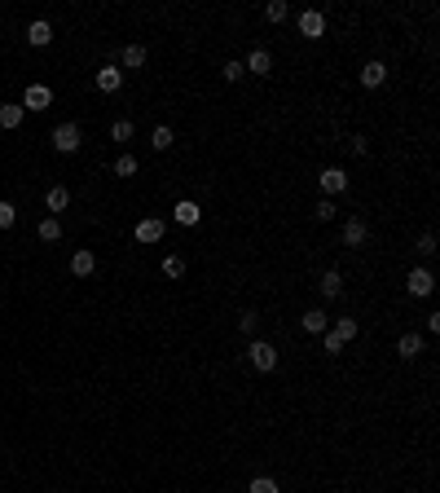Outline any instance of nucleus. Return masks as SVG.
<instances>
[{"mask_svg": "<svg viewBox=\"0 0 440 493\" xmlns=\"http://www.w3.org/2000/svg\"><path fill=\"white\" fill-rule=\"evenodd\" d=\"M247 361H251L260 374H269V370H278V348H273L269 339H251L247 343Z\"/></svg>", "mask_w": 440, "mask_h": 493, "instance_id": "nucleus-1", "label": "nucleus"}, {"mask_svg": "<svg viewBox=\"0 0 440 493\" xmlns=\"http://www.w3.org/2000/svg\"><path fill=\"white\" fill-rule=\"evenodd\" d=\"M48 141H53V150H58V155H75V150H79V141H84V133H79V124H58Z\"/></svg>", "mask_w": 440, "mask_h": 493, "instance_id": "nucleus-2", "label": "nucleus"}, {"mask_svg": "<svg viewBox=\"0 0 440 493\" xmlns=\"http://www.w3.org/2000/svg\"><path fill=\"white\" fill-rule=\"evenodd\" d=\"M22 110H48V106H53V88H48V84H27V97H22V102H18Z\"/></svg>", "mask_w": 440, "mask_h": 493, "instance_id": "nucleus-3", "label": "nucleus"}, {"mask_svg": "<svg viewBox=\"0 0 440 493\" xmlns=\"http://www.w3.org/2000/svg\"><path fill=\"white\" fill-rule=\"evenodd\" d=\"M295 22H300V36H308V40H321L326 36V13L321 9H304Z\"/></svg>", "mask_w": 440, "mask_h": 493, "instance_id": "nucleus-4", "label": "nucleus"}, {"mask_svg": "<svg viewBox=\"0 0 440 493\" xmlns=\"http://www.w3.org/2000/svg\"><path fill=\"white\" fill-rule=\"evenodd\" d=\"M432 287H436V277H432V269H427V265L410 269V277H405V291L418 295V300H422V295H432Z\"/></svg>", "mask_w": 440, "mask_h": 493, "instance_id": "nucleus-5", "label": "nucleus"}, {"mask_svg": "<svg viewBox=\"0 0 440 493\" xmlns=\"http://www.w3.org/2000/svg\"><path fill=\"white\" fill-rule=\"evenodd\" d=\"M317 185H321L326 199H335V194H344V190H348V172H344V168H326V172L317 176Z\"/></svg>", "mask_w": 440, "mask_h": 493, "instance_id": "nucleus-6", "label": "nucleus"}, {"mask_svg": "<svg viewBox=\"0 0 440 493\" xmlns=\"http://www.w3.org/2000/svg\"><path fill=\"white\" fill-rule=\"evenodd\" d=\"M422 353H427V339H422V335L405 331V335L396 339V357H401V361H414V357H422Z\"/></svg>", "mask_w": 440, "mask_h": 493, "instance_id": "nucleus-7", "label": "nucleus"}, {"mask_svg": "<svg viewBox=\"0 0 440 493\" xmlns=\"http://www.w3.org/2000/svg\"><path fill=\"white\" fill-rule=\"evenodd\" d=\"M133 238H137V242H145V246H154V242H163V221H159V216H145V221H137V229H133Z\"/></svg>", "mask_w": 440, "mask_h": 493, "instance_id": "nucleus-8", "label": "nucleus"}, {"mask_svg": "<svg viewBox=\"0 0 440 493\" xmlns=\"http://www.w3.org/2000/svg\"><path fill=\"white\" fill-rule=\"evenodd\" d=\"M242 71L247 75H273V53L269 48H251L247 62H242Z\"/></svg>", "mask_w": 440, "mask_h": 493, "instance_id": "nucleus-9", "label": "nucleus"}, {"mask_svg": "<svg viewBox=\"0 0 440 493\" xmlns=\"http://www.w3.org/2000/svg\"><path fill=\"white\" fill-rule=\"evenodd\" d=\"M172 221H176V225H185V229H194V225L203 221V207L194 203V199H181V203L172 207Z\"/></svg>", "mask_w": 440, "mask_h": 493, "instance_id": "nucleus-10", "label": "nucleus"}, {"mask_svg": "<svg viewBox=\"0 0 440 493\" xmlns=\"http://www.w3.org/2000/svg\"><path fill=\"white\" fill-rule=\"evenodd\" d=\"M317 291L326 295V300H339V295H344V273H339V269H326V273L317 277Z\"/></svg>", "mask_w": 440, "mask_h": 493, "instance_id": "nucleus-11", "label": "nucleus"}, {"mask_svg": "<svg viewBox=\"0 0 440 493\" xmlns=\"http://www.w3.org/2000/svg\"><path fill=\"white\" fill-rule=\"evenodd\" d=\"M124 88V71L119 67H102V71H97V93H119Z\"/></svg>", "mask_w": 440, "mask_h": 493, "instance_id": "nucleus-12", "label": "nucleus"}, {"mask_svg": "<svg viewBox=\"0 0 440 493\" xmlns=\"http://www.w3.org/2000/svg\"><path fill=\"white\" fill-rule=\"evenodd\" d=\"M361 84H366V88H383V84H387V67H383L379 58L361 67Z\"/></svg>", "mask_w": 440, "mask_h": 493, "instance_id": "nucleus-13", "label": "nucleus"}, {"mask_svg": "<svg viewBox=\"0 0 440 493\" xmlns=\"http://www.w3.org/2000/svg\"><path fill=\"white\" fill-rule=\"evenodd\" d=\"M300 326H304L308 335H326V331H331V317H326L321 308H308V313L300 317Z\"/></svg>", "mask_w": 440, "mask_h": 493, "instance_id": "nucleus-14", "label": "nucleus"}, {"mask_svg": "<svg viewBox=\"0 0 440 493\" xmlns=\"http://www.w3.org/2000/svg\"><path fill=\"white\" fill-rule=\"evenodd\" d=\"M366 234H370V229H366V221H361V216L344 221V246H361V242H366Z\"/></svg>", "mask_w": 440, "mask_h": 493, "instance_id": "nucleus-15", "label": "nucleus"}, {"mask_svg": "<svg viewBox=\"0 0 440 493\" xmlns=\"http://www.w3.org/2000/svg\"><path fill=\"white\" fill-rule=\"evenodd\" d=\"M71 273H75V277H93V273H97V256H93V251H75V256H71Z\"/></svg>", "mask_w": 440, "mask_h": 493, "instance_id": "nucleus-16", "label": "nucleus"}, {"mask_svg": "<svg viewBox=\"0 0 440 493\" xmlns=\"http://www.w3.org/2000/svg\"><path fill=\"white\" fill-rule=\"evenodd\" d=\"M119 62H124L119 71H141L145 67V44H128L124 53H119Z\"/></svg>", "mask_w": 440, "mask_h": 493, "instance_id": "nucleus-17", "label": "nucleus"}, {"mask_svg": "<svg viewBox=\"0 0 440 493\" xmlns=\"http://www.w3.org/2000/svg\"><path fill=\"white\" fill-rule=\"evenodd\" d=\"M48 40H53V27H48L44 18H40V22H31V27H27V44H31V48H44Z\"/></svg>", "mask_w": 440, "mask_h": 493, "instance_id": "nucleus-18", "label": "nucleus"}, {"mask_svg": "<svg viewBox=\"0 0 440 493\" xmlns=\"http://www.w3.org/2000/svg\"><path fill=\"white\" fill-rule=\"evenodd\" d=\"M44 203H48V211L58 216V211H67V207H71V190H67V185H53V190L44 194Z\"/></svg>", "mask_w": 440, "mask_h": 493, "instance_id": "nucleus-19", "label": "nucleus"}, {"mask_svg": "<svg viewBox=\"0 0 440 493\" xmlns=\"http://www.w3.org/2000/svg\"><path fill=\"white\" fill-rule=\"evenodd\" d=\"M331 331L348 343V339H356V335H361V322H356V317H335V326H331Z\"/></svg>", "mask_w": 440, "mask_h": 493, "instance_id": "nucleus-20", "label": "nucleus"}, {"mask_svg": "<svg viewBox=\"0 0 440 493\" xmlns=\"http://www.w3.org/2000/svg\"><path fill=\"white\" fill-rule=\"evenodd\" d=\"M36 234H40V242H58V238H62V221H58V216H44Z\"/></svg>", "mask_w": 440, "mask_h": 493, "instance_id": "nucleus-21", "label": "nucleus"}, {"mask_svg": "<svg viewBox=\"0 0 440 493\" xmlns=\"http://www.w3.org/2000/svg\"><path fill=\"white\" fill-rule=\"evenodd\" d=\"M22 114H27V110H22L18 102H9V106H0V128H18V124H22Z\"/></svg>", "mask_w": 440, "mask_h": 493, "instance_id": "nucleus-22", "label": "nucleus"}, {"mask_svg": "<svg viewBox=\"0 0 440 493\" xmlns=\"http://www.w3.org/2000/svg\"><path fill=\"white\" fill-rule=\"evenodd\" d=\"M265 18H269V22H286V18H291V5H286V0H269V5H265Z\"/></svg>", "mask_w": 440, "mask_h": 493, "instance_id": "nucleus-23", "label": "nucleus"}, {"mask_svg": "<svg viewBox=\"0 0 440 493\" xmlns=\"http://www.w3.org/2000/svg\"><path fill=\"white\" fill-rule=\"evenodd\" d=\"M163 277H185V256H163Z\"/></svg>", "mask_w": 440, "mask_h": 493, "instance_id": "nucleus-24", "label": "nucleus"}, {"mask_svg": "<svg viewBox=\"0 0 440 493\" xmlns=\"http://www.w3.org/2000/svg\"><path fill=\"white\" fill-rule=\"evenodd\" d=\"M172 141H176V137H172V128H168V124H159L154 133H150V145H154V150H168Z\"/></svg>", "mask_w": 440, "mask_h": 493, "instance_id": "nucleus-25", "label": "nucleus"}, {"mask_svg": "<svg viewBox=\"0 0 440 493\" xmlns=\"http://www.w3.org/2000/svg\"><path fill=\"white\" fill-rule=\"evenodd\" d=\"M321 353H326V357H339V353H344V339H339L335 331H326V335H321Z\"/></svg>", "mask_w": 440, "mask_h": 493, "instance_id": "nucleus-26", "label": "nucleus"}, {"mask_svg": "<svg viewBox=\"0 0 440 493\" xmlns=\"http://www.w3.org/2000/svg\"><path fill=\"white\" fill-rule=\"evenodd\" d=\"M137 168H141V163H137L133 155H119V159H115V176H137Z\"/></svg>", "mask_w": 440, "mask_h": 493, "instance_id": "nucleus-27", "label": "nucleus"}, {"mask_svg": "<svg viewBox=\"0 0 440 493\" xmlns=\"http://www.w3.org/2000/svg\"><path fill=\"white\" fill-rule=\"evenodd\" d=\"M247 493H282V489H278V480H273V475H255Z\"/></svg>", "mask_w": 440, "mask_h": 493, "instance_id": "nucleus-28", "label": "nucleus"}, {"mask_svg": "<svg viewBox=\"0 0 440 493\" xmlns=\"http://www.w3.org/2000/svg\"><path fill=\"white\" fill-rule=\"evenodd\" d=\"M110 137H115V141H133V119H115V124H110Z\"/></svg>", "mask_w": 440, "mask_h": 493, "instance_id": "nucleus-29", "label": "nucleus"}, {"mask_svg": "<svg viewBox=\"0 0 440 493\" xmlns=\"http://www.w3.org/2000/svg\"><path fill=\"white\" fill-rule=\"evenodd\" d=\"M313 216H317V221H335V216H339V207H335V199H321V203L313 207Z\"/></svg>", "mask_w": 440, "mask_h": 493, "instance_id": "nucleus-30", "label": "nucleus"}, {"mask_svg": "<svg viewBox=\"0 0 440 493\" xmlns=\"http://www.w3.org/2000/svg\"><path fill=\"white\" fill-rule=\"evenodd\" d=\"M238 331H242V335H255V331H260V313H251V308H247V313L238 317Z\"/></svg>", "mask_w": 440, "mask_h": 493, "instance_id": "nucleus-31", "label": "nucleus"}, {"mask_svg": "<svg viewBox=\"0 0 440 493\" xmlns=\"http://www.w3.org/2000/svg\"><path fill=\"white\" fill-rule=\"evenodd\" d=\"M13 221H18V207L0 199V229H13Z\"/></svg>", "mask_w": 440, "mask_h": 493, "instance_id": "nucleus-32", "label": "nucleus"}, {"mask_svg": "<svg viewBox=\"0 0 440 493\" xmlns=\"http://www.w3.org/2000/svg\"><path fill=\"white\" fill-rule=\"evenodd\" d=\"M220 75H225V79H229V84H238V79H242V75H247V71H242V62L234 58V62H225V71H220Z\"/></svg>", "mask_w": 440, "mask_h": 493, "instance_id": "nucleus-33", "label": "nucleus"}, {"mask_svg": "<svg viewBox=\"0 0 440 493\" xmlns=\"http://www.w3.org/2000/svg\"><path fill=\"white\" fill-rule=\"evenodd\" d=\"M414 251H418L422 260H427V256H436V234H422V238H418V246H414Z\"/></svg>", "mask_w": 440, "mask_h": 493, "instance_id": "nucleus-34", "label": "nucleus"}]
</instances>
